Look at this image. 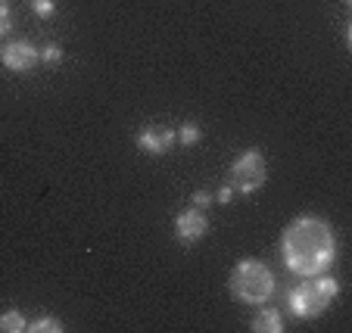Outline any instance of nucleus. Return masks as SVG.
Instances as JSON below:
<instances>
[{
	"instance_id": "f3484780",
	"label": "nucleus",
	"mask_w": 352,
	"mask_h": 333,
	"mask_svg": "<svg viewBox=\"0 0 352 333\" xmlns=\"http://www.w3.org/2000/svg\"><path fill=\"white\" fill-rule=\"evenodd\" d=\"M346 3H352V0H346Z\"/></svg>"
},
{
	"instance_id": "7ed1b4c3",
	"label": "nucleus",
	"mask_w": 352,
	"mask_h": 333,
	"mask_svg": "<svg viewBox=\"0 0 352 333\" xmlns=\"http://www.w3.org/2000/svg\"><path fill=\"white\" fill-rule=\"evenodd\" d=\"M340 284L333 277H321V274H312V277H302V284L287 293V306L296 318H318L331 308V302L337 299Z\"/></svg>"
},
{
	"instance_id": "20e7f679",
	"label": "nucleus",
	"mask_w": 352,
	"mask_h": 333,
	"mask_svg": "<svg viewBox=\"0 0 352 333\" xmlns=\"http://www.w3.org/2000/svg\"><path fill=\"white\" fill-rule=\"evenodd\" d=\"M268 178V165H265V156L259 150H246L243 156H237L231 165V187L237 194H256L262 190Z\"/></svg>"
},
{
	"instance_id": "6e6552de",
	"label": "nucleus",
	"mask_w": 352,
	"mask_h": 333,
	"mask_svg": "<svg viewBox=\"0 0 352 333\" xmlns=\"http://www.w3.org/2000/svg\"><path fill=\"white\" fill-rule=\"evenodd\" d=\"M253 330L256 333H280L284 330V318H280L278 308H262L253 318Z\"/></svg>"
},
{
	"instance_id": "2eb2a0df",
	"label": "nucleus",
	"mask_w": 352,
	"mask_h": 333,
	"mask_svg": "<svg viewBox=\"0 0 352 333\" xmlns=\"http://www.w3.org/2000/svg\"><path fill=\"white\" fill-rule=\"evenodd\" d=\"M190 203H193V206H197V209H206L209 203H212V196H209L206 190H197V194L190 196Z\"/></svg>"
},
{
	"instance_id": "4468645a",
	"label": "nucleus",
	"mask_w": 352,
	"mask_h": 333,
	"mask_svg": "<svg viewBox=\"0 0 352 333\" xmlns=\"http://www.w3.org/2000/svg\"><path fill=\"white\" fill-rule=\"evenodd\" d=\"M10 28H13V13H10V7L0 0V38L10 34Z\"/></svg>"
},
{
	"instance_id": "ddd939ff",
	"label": "nucleus",
	"mask_w": 352,
	"mask_h": 333,
	"mask_svg": "<svg viewBox=\"0 0 352 333\" xmlns=\"http://www.w3.org/2000/svg\"><path fill=\"white\" fill-rule=\"evenodd\" d=\"M32 7H34V13L41 16V19H50V16L56 13V7H54V0H32Z\"/></svg>"
},
{
	"instance_id": "0eeeda50",
	"label": "nucleus",
	"mask_w": 352,
	"mask_h": 333,
	"mask_svg": "<svg viewBox=\"0 0 352 333\" xmlns=\"http://www.w3.org/2000/svg\"><path fill=\"white\" fill-rule=\"evenodd\" d=\"M178 143V131L175 128H162V125H146L138 134V147L150 156H162Z\"/></svg>"
},
{
	"instance_id": "39448f33",
	"label": "nucleus",
	"mask_w": 352,
	"mask_h": 333,
	"mask_svg": "<svg viewBox=\"0 0 352 333\" xmlns=\"http://www.w3.org/2000/svg\"><path fill=\"white\" fill-rule=\"evenodd\" d=\"M0 62L10 69V72H32L41 62V50L32 47L28 41H10L0 50Z\"/></svg>"
},
{
	"instance_id": "dca6fc26",
	"label": "nucleus",
	"mask_w": 352,
	"mask_h": 333,
	"mask_svg": "<svg viewBox=\"0 0 352 333\" xmlns=\"http://www.w3.org/2000/svg\"><path fill=\"white\" fill-rule=\"evenodd\" d=\"M215 200H219V203H231L234 200V187H221V190H219V196H215Z\"/></svg>"
},
{
	"instance_id": "9b49d317",
	"label": "nucleus",
	"mask_w": 352,
	"mask_h": 333,
	"mask_svg": "<svg viewBox=\"0 0 352 333\" xmlns=\"http://www.w3.org/2000/svg\"><path fill=\"white\" fill-rule=\"evenodd\" d=\"M178 140H181V143H184V147H193V143H199V128L193 125V122H187V125H181Z\"/></svg>"
},
{
	"instance_id": "423d86ee",
	"label": "nucleus",
	"mask_w": 352,
	"mask_h": 333,
	"mask_svg": "<svg viewBox=\"0 0 352 333\" xmlns=\"http://www.w3.org/2000/svg\"><path fill=\"white\" fill-rule=\"evenodd\" d=\"M209 233V221L206 215H203V209H187V212H181L178 218H175V237H178L184 246H190V243L203 240Z\"/></svg>"
},
{
	"instance_id": "9d476101",
	"label": "nucleus",
	"mask_w": 352,
	"mask_h": 333,
	"mask_svg": "<svg viewBox=\"0 0 352 333\" xmlns=\"http://www.w3.org/2000/svg\"><path fill=\"white\" fill-rule=\"evenodd\" d=\"M28 330H32V333H60L63 324L56 318H38V321H32V324H28Z\"/></svg>"
},
{
	"instance_id": "f8f14e48",
	"label": "nucleus",
	"mask_w": 352,
	"mask_h": 333,
	"mask_svg": "<svg viewBox=\"0 0 352 333\" xmlns=\"http://www.w3.org/2000/svg\"><path fill=\"white\" fill-rule=\"evenodd\" d=\"M60 60H63V50L56 44H50V47H44V50H41V62H47V66H56Z\"/></svg>"
},
{
	"instance_id": "1a4fd4ad",
	"label": "nucleus",
	"mask_w": 352,
	"mask_h": 333,
	"mask_svg": "<svg viewBox=\"0 0 352 333\" xmlns=\"http://www.w3.org/2000/svg\"><path fill=\"white\" fill-rule=\"evenodd\" d=\"M0 330H3V333H22V330H28L25 314L16 312V308L3 312V314H0Z\"/></svg>"
},
{
	"instance_id": "f03ea898",
	"label": "nucleus",
	"mask_w": 352,
	"mask_h": 333,
	"mask_svg": "<svg viewBox=\"0 0 352 333\" xmlns=\"http://www.w3.org/2000/svg\"><path fill=\"white\" fill-rule=\"evenodd\" d=\"M228 290L237 302L246 306H262L274 296V274L259 259H240L228 274Z\"/></svg>"
},
{
	"instance_id": "f257e3e1",
	"label": "nucleus",
	"mask_w": 352,
	"mask_h": 333,
	"mask_svg": "<svg viewBox=\"0 0 352 333\" xmlns=\"http://www.w3.org/2000/svg\"><path fill=\"white\" fill-rule=\"evenodd\" d=\"M280 255L284 265L299 277L324 274L337 259V237L324 218L299 215L280 233Z\"/></svg>"
}]
</instances>
